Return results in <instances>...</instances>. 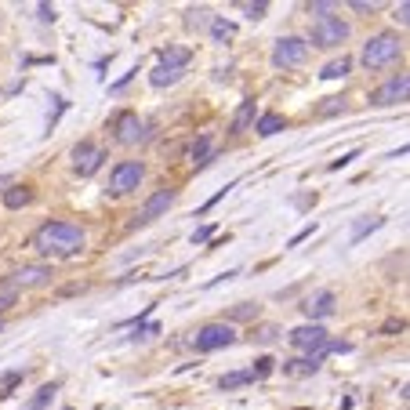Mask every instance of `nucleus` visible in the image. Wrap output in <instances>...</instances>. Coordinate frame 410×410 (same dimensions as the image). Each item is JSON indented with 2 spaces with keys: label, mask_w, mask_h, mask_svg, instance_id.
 Returning a JSON list of instances; mask_svg holds the SVG:
<instances>
[{
  "label": "nucleus",
  "mask_w": 410,
  "mask_h": 410,
  "mask_svg": "<svg viewBox=\"0 0 410 410\" xmlns=\"http://www.w3.org/2000/svg\"><path fill=\"white\" fill-rule=\"evenodd\" d=\"M319 371V363L316 359H284V374H316Z\"/></svg>",
  "instance_id": "27"
},
{
  "label": "nucleus",
  "mask_w": 410,
  "mask_h": 410,
  "mask_svg": "<svg viewBox=\"0 0 410 410\" xmlns=\"http://www.w3.org/2000/svg\"><path fill=\"white\" fill-rule=\"evenodd\" d=\"M22 378H26V371H8V374H0V399H4L15 385H22Z\"/></svg>",
  "instance_id": "29"
},
{
  "label": "nucleus",
  "mask_w": 410,
  "mask_h": 410,
  "mask_svg": "<svg viewBox=\"0 0 410 410\" xmlns=\"http://www.w3.org/2000/svg\"><path fill=\"white\" fill-rule=\"evenodd\" d=\"M232 189H236V182H229V185H225V189H218V192H214V197H211V200H207V204H204V207H200V214H207V211H211V207H218V204H222V200H225V197H229V192H232Z\"/></svg>",
  "instance_id": "34"
},
{
  "label": "nucleus",
  "mask_w": 410,
  "mask_h": 410,
  "mask_svg": "<svg viewBox=\"0 0 410 410\" xmlns=\"http://www.w3.org/2000/svg\"><path fill=\"white\" fill-rule=\"evenodd\" d=\"M406 95H410V73H396V77H388L381 88L371 91V105H378V110H388V105L406 102Z\"/></svg>",
  "instance_id": "10"
},
{
  "label": "nucleus",
  "mask_w": 410,
  "mask_h": 410,
  "mask_svg": "<svg viewBox=\"0 0 410 410\" xmlns=\"http://www.w3.org/2000/svg\"><path fill=\"white\" fill-rule=\"evenodd\" d=\"M244 385H254L251 371H232V374H225V378L218 381V388H222V392H232V388H244Z\"/></svg>",
  "instance_id": "26"
},
{
  "label": "nucleus",
  "mask_w": 410,
  "mask_h": 410,
  "mask_svg": "<svg viewBox=\"0 0 410 410\" xmlns=\"http://www.w3.org/2000/svg\"><path fill=\"white\" fill-rule=\"evenodd\" d=\"M145 182V164L142 160H120L113 171H110V197H131V192Z\"/></svg>",
  "instance_id": "5"
},
{
  "label": "nucleus",
  "mask_w": 410,
  "mask_h": 410,
  "mask_svg": "<svg viewBox=\"0 0 410 410\" xmlns=\"http://www.w3.org/2000/svg\"><path fill=\"white\" fill-rule=\"evenodd\" d=\"M258 316H262V305L258 301H240V305H232V309H225V316H222V323H254Z\"/></svg>",
  "instance_id": "18"
},
{
  "label": "nucleus",
  "mask_w": 410,
  "mask_h": 410,
  "mask_svg": "<svg viewBox=\"0 0 410 410\" xmlns=\"http://www.w3.org/2000/svg\"><path fill=\"white\" fill-rule=\"evenodd\" d=\"M55 392H58V381H48V385H40L37 392L29 396V403H26L22 410H48V406H51V399H55Z\"/></svg>",
  "instance_id": "20"
},
{
  "label": "nucleus",
  "mask_w": 410,
  "mask_h": 410,
  "mask_svg": "<svg viewBox=\"0 0 410 410\" xmlns=\"http://www.w3.org/2000/svg\"><path fill=\"white\" fill-rule=\"evenodd\" d=\"M312 232H316V222H309L305 229H298V232L291 236V240H287V247H298V244H305V240H309Z\"/></svg>",
  "instance_id": "35"
},
{
  "label": "nucleus",
  "mask_w": 410,
  "mask_h": 410,
  "mask_svg": "<svg viewBox=\"0 0 410 410\" xmlns=\"http://www.w3.org/2000/svg\"><path fill=\"white\" fill-rule=\"evenodd\" d=\"M240 11L251 18V22H258V18H265V11H269V4L265 0H258V4H240Z\"/></svg>",
  "instance_id": "32"
},
{
  "label": "nucleus",
  "mask_w": 410,
  "mask_h": 410,
  "mask_svg": "<svg viewBox=\"0 0 410 410\" xmlns=\"http://www.w3.org/2000/svg\"><path fill=\"white\" fill-rule=\"evenodd\" d=\"M0 185H11V178H8V175H0Z\"/></svg>",
  "instance_id": "44"
},
{
  "label": "nucleus",
  "mask_w": 410,
  "mask_h": 410,
  "mask_svg": "<svg viewBox=\"0 0 410 410\" xmlns=\"http://www.w3.org/2000/svg\"><path fill=\"white\" fill-rule=\"evenodd\" d=\"M0 200H4L8 211H22V207H29V204L37 200V192H33V185H26V182H11L4 192H0Z\"/></svg>",
  "instance_id": "15"
},
{
  "label": "nucleus",
  "mask_w": 410,
  "mask_h": 410,
  "mask_svg": "<svg viewBox=\"0 0 410 410\" xmlns=\"http://www.w3.org/2000/svg\"><path fill=\"white\" fill-rule=\"evenodd\" d=\"M189 160H192V167H197V171H204L211 160H214V138L204 131L197 142H192V149H189Z\"/></svg>",
  "instance_id": "17"
},
{
  "label": "nucleus",
  "mask_w": 410,
  "mask_h": 410,
  "mask_svg": "<svg viewBox=\"0 0 410 410\" xmlns=\"http://www.w3.org/2000/svg\"><path fill=\"white\" fill-rule=\"evenodd\" d=\"M287 127V117L284 113H258V120H254V131L262 135V138H272V135H279Z\"/></svg>",
  "instance_id": "19"
},
{
  "label": "nucleus",
  "mask_w": 410,
  "mask_h": 410,
  "mask_svg": "<svg viewBox=\"0 0 410 410\" xmlns=\"http://www.w3.org/2000/svg\"><path fill=\"white\" fill-rule=\"evenodd\" d=\"M258 120V102L254 98H244L240 105H236V113H232V124H229V135H247L251 127Z\"/></svg>",
  "instance_id": "14"
},
{
  "label": "nucleus",
  "mask_w": 410,
  "mask_h": 410,
  "mask_svg": "<svg viewBox=\"0 0 410 410\" xmlns=\"http://www.w3.org/2000/svg\"><path fill=\"white\" fill-rule=\"evenodd\" d=\"M51 284V265H22V269H15L8 279H4V287L8 291H33V287H48Z\"/></svg>",
  "instance_id": "11"
},
{
  "label": "nucleus",
  "mask_w": 410,
  "mask_h": 410,
  "mask_svg": "<svg viewBox=\"0 0 410 410\" xmlns=\"http://www.w3.org/2000/svg\"><path fill=\"white\" fill-rule=\"evenodd\" d=\"M359 157V149H349V153H345V157H338V160H331V171H341V167H349L352 160Z\"/></svg>",
  "instance_id": "36"
},
{
  "label": "nucleus",
  "mask_w": 410,
  "mask_h": 410,
  "mask_svg": "<svg viewBox=\"0 0 410 410\" xmlns=\"http://www.w3.org/2000/svg\"><path fill=\"white\" fill-rule=\"evenodd\" d=\"M185 77V70H167V66H157L153 73H149V84L153 88H171V84H178Z\"/></svg>",
  "instance_id": "24"
},
{
  "label": "nucleus",
  "mask_w": 410,
  "mask_h": 410,
  "mask_svg": "<svg viewBox=\"0 0 410 410\" xmlns=\"http://www.w3.org/2000/svg\"><path fill=\"white\" fill-rule=\"evenodd\" d=\"M287 341L294 345V349L301 352H316L323 341H327V331H323V323H305V327H294L287 334Z\"/></svg>",
  "instance_id": "12"
},
{
  "label": "nucleus",
  "mask_w": 410,
  "mask_h": 410,
  "mask_svg": "<svg viewBox=\"0 0 410 410\" xmlns=\"http://www.w3.org/2000/svg\"><path fill=\"white\" fill-rule=\"evenodd\" d=\"M189 62H192V48H185V44L160 48V66H167V70H189Z\"/></svg>",
  "instance_id": "16"
},
{
  "label": "nucleus",
  "mask_w": 410,
  "mask_h": 410,
  "mask_svg": "<svg viewBox=\"0 0 410 410\" xmlns=\"http://www.w3.org/2000/svg\"><path fill=\"white\" fill-rule=\"evenodd\" d=\"M305 316L312 319V323H319V319H327V316H334V309H338V298H334V291H319V294H312L305 305Z\"/></svg>",
  "instance_id": "13"
},
{
  "label": "nucleus",
  "mask_w": 410,
  "mask_h": 410,
  "mask_svg": "<svg viewBox=\"0 0 410 410\" xmlns=\"http://www.w3.org/2000/svg\"><path fill=\"white\" fill-rule=\"evenodd\" d=\"M211 22H214L211 8H189V11H185V26H189V29H207Z\"/></svg>",
  "instance_id": "25"
},
{
  "label": "nucleus",
  "mask_w": 410,
  "mask_h": 410,
  "mask_svg": "<svg viewBox=\"0 0 410 410\" xmlns=\"http://www.w3.org/2000/svg\"><path fill=\"white\" fill-rule=\"evenodd\" d=\"M392 18H396L399 26H406V22H410V4H406V0H403V4H396V15H392Z\"/></svg>",
  "instance_id": "40"
},
{
  "label": "nucleus",
  "mask_w": 410,
  "mask_h": 410,
  "mask_svg": "<svg viewBox=\"0 0 410 410\" xmlns=\"http://www.w3.org/2000/svg\"><path fill=\"white\" fill-rule=\"evenodd\" d=\"M211 236H214V225H200L197 232H192V244H207Z\"/></svg>",
  "instance_id": "39"
},
{
  "label": "nucleus",
  "mask_w": 410,
  "mask_h": 410,
  "mask_svg": "<svg viewBox=\"0 0 410 410\" xmlns=\"http://www.w3.org/2000/svg\"><path fill=\"white\" fill-rule=\"evenodd\" d=\"M403 327H406V323H403V319H388V323H385V327H381V334H396V331H403Z\"/></svg>",
  "instance_id": "43"
},
{
  "label": "nucleus",
  "mask_w": 410,
  "mask_h": 410,
  "mask_svg": "<svg viewBox=\"0 0 410 410\" xmlns=\"http://www.w3.org/2000/svg\"><path fill=\"white\" fill-rule=\"evenodd\" d=\"M236 341V331L229 327V323L214 319V323H204V327L192 334V349H197V356H207V352H218V349H229V345Z\"/></svg>",
  "instance_id": "6"
},
{
  "label": "nucleus",
  "mask_w": 410,
  "mask_h": 410,
  "mask_svg": "<svg viewBox=\"0 0 410 410\" xmlns=\"http://www.w3.org/2000/svg\"><path fill=\"white\" fill-rule=\"evenodd\" d=\"M66 410H70V406H66Z\"/></svg>",
  "instance_id": "46"
},
{
  "label": "nucleus",
  "mask_w": 410,
  "mask_h": 410,
  "mask_svg": "<svg viewBox=\"0 0 410 410\" xmlns=\"http://www.w3.org/2000/svg\"><path fill=\"white\" fill-rule=\"evenodd\" d=\"M102 164H105V149H102V145H95L91 138H80V142L73 145V171H77L80 178L98 175Z\"/></svg>",
  "instance_id": "9"
},
{
  "label": "nucleus",
  "mask_w": 410,
  "mask_h": 410,
  "mask_svg": "<svg viewBox=\"0 0 410 410\" xmlns=\"http://www.w3.org/2000/svg\"><path fill=\"white\" fill-rule=\"evenodd\" d=\"M305 58H309L305 37H279L272 44V66L276 70H298V66H305Z\"/></svg>",
  "instance_id": "8"
},
{
  "label": "nucleus",
  "mask_w": 410,
  "mask_h": 410,
  "mask_svg": "<svg viewBox=\"0 0 410 410\" xmlns=\"http://www.w3.org/2000/svg\"><path fill=\"white\" fill-rule=\"evenodd\" d=\"M399 58H403V40L396 33L371 37L363 44V55H359V62L366 70H385V66H392V62H399Z\"/></svg>",
  "instance_id": "3"
},
{
  "label": "nucleus",
  "mask_w": 410,
  "mask_h": 410,
  "mask_svg": "<svg viewBox=\"0 0 410 410\" xmlns=\"http://www.w3.org/2000/svg\"><path fill=\"white\" fill-rule=\"evenodd\" d=\"M349 37H352V26L345 22L341 15H323V18H316V22L309 26V40H305V44L319 48V51H338V48L349 44Z\"/></svg>",
  "instance_id": "2"
},
{
  "label": "nucleus",
  "mask_w": 410,
  "mask_h": 410,
  "mask_svg": "<svg viewBox=\"0 0 410 410\" xmlns=\"http://www.w3.org/2000/svg\"><path fill=\"white\" fill-rule=\"evenodd\" d=\"M251 338H254L258 345H272V341L279 338V327H276V323H265V327H258Z\"/></svg>",
  "instance_id": "30"
},
{
  "label": "nucleus",
  "mask_w": 410,
  "mask_h": 410,
  "mask_svg": "<svg viewBox=\"0 0 410 410\" xmlns=\"http://www.w3.org/2000/svg\"><path fill=\"white\" fill-rule=\"evenodd\" d=\"M345 110V98H323V105H319V117H334V113H341Z\"/></svg>",
  "instance_id": "33"
},
{
  "label": "nucleus",
  "mask_w": 410,
  "mask_h": 410,
  "mask_svg": "<svg viewBox=\"0 0 410 410\" xmlns=\"http://www.w3.org/2000/svg\"><path fill=\"white\" fill-rule=\"evenodd\" d=\"M0 331H4V319H0Z\"/></svg>",
  "instance_id": "45"
},
{
  "label": "nucleus",
  "mask_w": 410,
  "mask_h": 410,
  "mask_svg": "<svg viewBox=\"0 0 410 410\" xmlns=\"http://www.w3.org/2000/svg\"><path fill=\"white\" fill-rule=\"evenodd\" d=\"M349 73H352V58H349V55H341V58L327 62V66L319 70V80H345Z\"/></svg>",
  "instance_id": "21"
},
{
  "label": "nucleus",
  "mask_w": 410,
  "mask_h": 410,
  "mask_svg": "<svg viewBox=\"0 0 410 410\" xmlns=\"http://www.w3.org/2000/svg\"><path fill=\"white\" fill-rule=\"evenodd\" d=\"M157 334H160V323H138L135 334H131V341H149V338H157Z\"/></svg>",
  "instance_id": "31"
},
{
  "label": "nucleus",
  "mask_w": 410,
  "mask_h": 410,
  "mask_svg": "<svg viewBox=\"0 0 410 410\" xmlns=\"http://www.w3.org/2000/svg\"><path fill=\"white\" fill-rule=\"evenodd\" d=\"M349 8H352V11H359V15H371V11H378V4H366V0H352Z\"/></svg>",
  "instance_id": "42"
},
{
  "label": "nucleus",
  "mask_w": 410,
  "mask_h": 410,
  "mask_svg": "<svg viewBox=\"0 0 410 410\" xmlns=\"http://www.w3.org/2000/svg\"><path fill=\"white\" fill-rule=\"evenodd\" d=\"M110 131H113V142L117 145H138L145 135H149V124L135 113V110H120L110 124Z\"/></svg>",
  "instance_id": "7"
},
{
  "label": "nucleus",
  "mask_w": 410,
  "mask_h": 410,
  "mask_svg": "<svg viewBox=\"0 0 410 410\" xmlns=\"http://www.w3.org/2000/svg\"><path fill=\"white\" fill-rule=\"evenodd\" d=\"M385 225V218H359L356 225H352V236H349V247H359L363 240H366V236H371V232H378Z\"/></svg>",
  "instance_id": "23"
},
{
  "label": "nucleus",
  "mask_w": 410,
  "mask_h": 410,
  "mask_svg": "<svg viewBox=\"0 0 410 410\" xmlns=\"http://www.w3.org/2000/svg\"><path fill=\"white\" fill-rule=\"evenodd\" d=\"M15 301H18L15 291H4V294H0V316H4L8 309H15Z\"/></svg>",
  "instance_id": "37"
},
{
  "label": "nucleus",
  "mask_w": 410,
  "mask_h": 410,
  "mask_svg": "<svg viewBox=\"0 0 410 410\" xmlns=\"http://www.w3.org/2000/svg\"><path fill=\"white\" fill-rule=\"evenodd\" d=\"M37 15H40V22H55V18H58V11L51 4H37Z\"/></svg>",
  "instance_id": "38"
},
{
  "label": "nucleus",
  "mask_w": 410,
  "mask_h": 410,
  "mask_svg": "<svg viewBox=\"0 0 410 410\" xmlns=\"http://www.w3.org/2000/svg\"><path fill=\"white\" fill-rule=\"evenodd\" d=\"M175 200H178V189H171V185H164V189H157L153 197H149L142 207H138V214L131 218V232H138V229H145V225H153L157 218H164V214L175 207Z\"/></svg>",
  "instance_id": "4"
},
{
  "label": "nucleus",
  "mask_w": 410,
  "mask_h": 410,
  "mask_svg": "<svg viewBox=\"0 0 410 410\" xmlns=\"http://www.w3.org/2000/svg\"><path fill=\"white\" fill-rule=\"evenodd\" d=\"M84 247H88V232H84V225L66 222V218H51V222H44L33 232V251L51 258V262L77 258V254H84Z\"/></svg>",
  "instance_id": "1"
},
{
  "label": "nucleus",
  "mask_w": 410,
  "mask_h": 410,
  "mask_svg": "<svg viewBox=\"0 0 410 410\" xmlns=\"http://www.w3.org/2000/svg\"><path fill=\"white\" fill-rule=\"evenodd\" d=\"M272 371H276V359H272V356H258L254 366H251V378H254V381H265Z\"/></svg>",
  "instance_id": "28"
},
{
  "label": "nucleus",
  "mask_w": 410,
  "mask_h": 410,
  "mask_svg": "<svg viewBox=\"0 0 410 410\" xmlns=\"http://www.w3.org/2000/svg\"><path fill=\"white\" fill-rule=\"evenodd\" d=\"M135 73H138V66H135L131 73H124V77H120L117 84H110V91H124V88H127V84H131V77H135Z\"/></svg>",
  "instance_id": "41"
},
{
  "label": "nucleus",
  "mask_w": 410,
  "mask_h": 410,
  "mask_svg": "<svg viewBox=\"0 0 410 410\" xmlns=\"http://www.w3.org/2000/svg\"><path fill=\"white\" fill-rule=\"evenodd\" d=\"M207 29H211V40H214V44H229V40L236 37V22H229L225 15H214V22H211Z\"/></svg>",
  "instance_id": "22"
}]
</instances>
